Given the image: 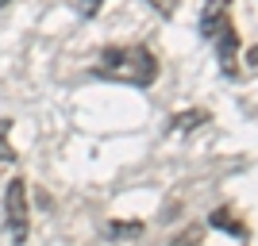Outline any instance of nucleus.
<instances>
[{
  "label": "nucleus",
  "instance_id": "7",
  "mask_svg": "<svg viewBox=\"0 0 258 246\" xmlns=\"http://www.w3.org/2000/svg\"><path fill=\"white\" fill-rule=\"evenodd\" d=\"M147 4H151V8L158 12V16H173V12H177V4H181V0H147Z\"/></svg>",
  "mask_w": 258,
  "mask_h": 246
},
{
  "label": "nucleus",
  "instance_id": "2",
  "mask_svg": "<svg viewBox=\"0 0 258 246\" xmlns=\"http://www.w3.org/2000/svg\"><path fill=\"white\" fill-rule=\"evenodd\" d=\"M4 219H8L12 246H23L27 242V231H31V215H27V181H23V177H12L8 189H4Z\"/></svg>",
  "mask_w": 258,
  "mask_h": 246
},
{
  "label": "nucleus",
  "instance_id": "11",
  "mask_svg": "<svg viewBox=\"0 0 258 246\" xmlns=\"http://www.w3.org/2000/svg\"><path fill=\"white\" fill-rule=\"evenodd\" d=\"M8 4H12V0H0V8H8Z\"/></svg>",
  "mask_w": 258,
  "mask_h": 246
},
{
  "label": "nucleus",
  "instance_id": "3",
  "mask_svg": "<svg viewBox=\"0 0 258 246\" xmlns=\"http://www.w3.org/2000/svg\"><path fill=\"white\" fill-rule=\"evenodd\" d=\"M227 23H231V0H205V8H201V35L212 39Z\"/></svg>",
  "mask_w": 258,
  "mask_h": 246
},
{
  "label": "nucleus",
  "instance_id": "5",
  "mask_svg": "<svg viewBox=\"0 0 258 246\" xmlns=\"http://www.w3.org/2000/svg\"><path fill=\"white\" fill-rule=\"evenodd\" d=\"M205 119H208V112H181V116H173V131H193Z\"/></svg>",
  "mask_w": 258,
  "mask_h": 246
},
{
  "label": "nucleus",
  "instance_id": "10",
  "mask_svg": "<svg viewBox=\"0 0 258 246\" xmlns=\"http://www.w3.org/2000/svg\"><path fill=\"white\" fill-rule=\"evenodd\" d=\"M247 62H250V65H258V46H250V50H247Z\"/></svg>",
  "mask_w": 258,
  "mask_h": 246
},
{
  "label": "nucleus",
  "instance_id": "9",
  "mask_svg": "<svg viewBox=\"0 0 258 246\" xmlns=\"http://www.w3.org/2000/svg\"><path fill=\"white\" fill-rule=\"evenodd\" d=\"M100 4H104V0H81V12H85V16H97Z\"/></svg>",
  "mask_w": 258,
  "mask_h": 246
},
{
  "label": "nucleus",
  "instance_id": "4",
  "mask_svg": "<svg viewBox=\"0 0 258 246\" xmlns=\"http://www.w3.org/2000/svg\"><path fill=\"white\" fill-rule=\"evenodd\" d=\"M208 43L216 46V54H220V65H224V73H235V50H239V35H235V23H227V27H220V31L208 39Z\"/></svg>",
  "mask_w": 258,
  "mask_h": 246
},
{
  "label": "nucleus",
  "instance_id": "6",
  "mask_svg": "<svg viewBox=\"0 0 258 246\" xmlns=\"http://www.w3.org/2000/svg\"><path fill=\"white\" fill-rule=\"evenodd\" d=\"M8 127H12V119H0V158H4V161L16 158V150L8 146Z\"/></svg>",
  "mask_w": 258,
  "mask_h": 246
},
{
  "label": "nucleus",
  "instance_id": "1",
  "mask_svg": "<svg viewBox=\"0 0 258 246\" xmlns=\"http://www.w3.org/2000/svg\"><path fill=\"white\" fill-rule=\"evenodd\" d=\"M97 77L119 81V85L147 89L158 81V58L147 46H108L97 62Z\"/></svg>",
  "mask_w": 258,
  "mask_h": 246
},
{
  "label": "nucleus",
  "instance_id": "8",
  "mask_svg": "<svg viewBox=\"0 0 258 246\" xmlns=\"http://www.w3.org/2000/svg\"><path fill=\"white\" fill-rule=\"evenodd\" d=\"M170 246H197V231H193V227H189V231H181Z\"/></svg>",
  "mask_w": 258,
  "mask_h": 246
}]
</instances>
